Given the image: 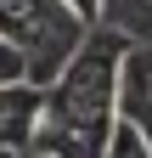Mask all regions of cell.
I'll use <instances>...</instances> for the list:
<instances>
[{
    "label": "cell",
    "instance_id": "6da1fadb",
    "mask_svg": "<svg viewBox=\"0 0 152 158\" xmlns=\"http://www.w3.org/2000/svg\"><path fill=\"white\" fill-rule=\"evenodd\" d=\"M124 56L118 34L96 28L90 45L73 56V68L45 90V118L34 158H107L118 135V90H124Z\"/></svg>",
    "mask_w": 152,
    "mask_h": 158
},
{
    "label": "cell",
    "instance_id": "7a4b0ae2",
    "mask_svg": "<svg viewBox=\"0 0 152 158\" xmlns=\"http://www.w3.org/2000/svg\"><path fill=\"white\" fill-rule=\"evenodd\" d=\"M96 23H85L68 0H0V40L28 62V85L51 90L90 45Z\"/></svg>",
    "mask_w": 152,
    "mask_h": 158
},
{
    "label": "cell",
    "instance_id": "3957f363",
    "mask_svg": "<svg viewBox=\"0 0 152 158\" xmlns=\"http://www.w3.org/2000/svg\"><path fill=\"white\" fill-rule=\"evenodd\" d=\"M40 118H45V90L40 85H6L0 90V147L11 158H34Z\"/></svg>",
    "mask_w": 152,
    "mask_h": 158
},
{
    "label": "cell",
    "instance_id": "277c9868",
    "mask_svg": "<svg viewBox=\"0 0 152 158\" xmlns=\"http://www.w3.org/2000/svg\"><path fill=\"white\" fill-rule=\"evenodd\" d=\"M118 118H130V124L146 135V147H152V45H130V56H124Z\"/></svg>",
    "mask_w": 152,
    "mask_h": 158
},
{
    "label": "cell",
    "instance_id": "5b68a950",
    "mask_svg": "<svg viewBox=\"0 0 152 158\" xmlns=\"http://www.w3.org/2000/svg\"><path fill=\"white\" fill-rule=\"evenodd\" d=\"M102 28L118 34L124 45H152V0H107Z\"/></svg>",
    "mask_w": 152,
    "mask_h": 158
},
{
    "label": "cell",
    "instance_id": "8992f818",
    "mask_svg": "<svg viewBox=\"0 0 152 158\" xmlns=\"http://www.w3.org/2000/svg\"><path fill=\"white\" fill-rule=\"evenodd\" d=\"M107 158H152V147H146V135L130 124V118H118V135H113Z\"/></svg>",
    "mask_w": 152,
    "mask_h": 158
},
{
    "label": "cell",
    "instance_id": "52a82bcc",
    "mask_svg": "<svg viewBox=\"0 0 152 158\" xmlns=\"http://www.w3.org/2000/svg\"><path fill=\"white\" fill-rule=\"evenodd\" d=\"M6 85H28V62L0 40V90H6Z\"/></svg>",
    "mask_w": 152,
    "mask_h": 158
},
{
    "label": "cell",
    "instance_id": "ba28073f",
    "mask_svg": "<svg viewBox=\"0 0 152 158\" xmlns=\"http://www.w3.org/2000/svg\"><path fill=\"white\" fill-rule=\"evenodd\" d=\"M68 6L79 11L85 23H96V28H102V6H107V0H68Z\"/></svg>",
    "mask_w": 152,
    "mask_h": 158
}]
</instances>
